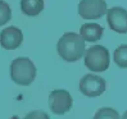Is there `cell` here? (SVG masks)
<instances>
[{
  "instance_id": "obj_10",
  "label": "cell",
  "mask_w": 127,
  "mask_h": 119,
  "mask_svg": "<svg viewBox=\"0 0 127 119\" xmlns=\"http://www.w3.org/2000/svg\"><path fill=\"white\" fill-rule=\"evenodd\" d=\"M44 9V0H21V10L23 14L35 17Z\"/></svg>"
},
{
  "instance_id": "obj_16",
  "label": "cell",
  "mask_w": 127,
  "mask_h": 119,
  "mask_svg": "<svg viewBox=\"0 0 127 119\" xmlns=\"http://www.w3.org/2000/svg\"><path fill=\"white\" fill-rule=\"evenodd\" d=\"M12 119H18V118H17V117H13V118H12Z\"/></svg>"
},
{
  "instance_id": "obj_8",
  "label": "cell",
  "mask_w": 127,
  "mask_h": 119,
  "mask_svg": "<svg viewBox=\"0 0 127 119\" xmlns=\"http://www.w3.org/2000/svg\"><path fill=\"white\" fill-rule=\"evenodd\" d=\"M23 40V33L17 27H8L0 32V45L5 50H16Z\"/></svg>"
},
{
  "instance_id": "obj_11",
  "label": "cell",
  "mask_w": 127,
  "mask_h": 119,
  "mask_svg": "<svg viewBox=\"0 0 127 119\" xmlns=\"http://www.w3.org/2000/svg\"><path fill=\"white\" fill-rule=\"evenodd\" d=\"M113 60L119 68H127V45H121L116 49Z\"/></svg>"
},
{
  "instance_id": "obj_13",
  "label": "cell",
  "mask_w": 127,
  "mask_h": 119,
  "mask_svg": "<svg viewBox=\"0 0 127 119\" xmlns=\"http://www.w3.org/2000/svg\"><path fill=\"white\" fill-rule=\"evenodd\" d=\"M12 18V9L9 4H6L4 0H0V26L6 24Z\"/></svg>"
},
{
  "instance_id": "obj_12",
  "label": "cell",
  "mask_w": 127,
  "mask_h": 119,
  "mask_svg": "<svg viewBox=\"0 0 127 119\" xmlns=\"http://www.w3.org/2000/svg\"><path fill=\"white\" fill-rule=\"evenodd\" d=\"M94 119H119V114L112 108H101L95 113Z\"/></svg>"
},
{
  "instance_id": "obj_5",
  "label": "cell",
  "mask_w": 127,
  "mask_h": 119,
  "mask_svg": "<svg viewBox=\"0 0 127 119\" xmlns=\"http://www.w3.org/2000/svg\"><path fill=\"white\" fill-rule=\"evenodd\" d=\"M72 96L65 90H54L50 92L49 96V106L54 114L62 115L69 111L72 108Z\"/></svg>"
},
{
  "instance_id": "obj_14",
  "label": "cell",
  "mask_w": 127,
  "mask_h": 119,
  "mask_svg": "<svg viewBox=\"0 0 127 119\" xmlns=\"http://www.w3.org/2000/svg\"><path fill=\"white\" fill-rule=\"evenodd\" d=\"M23 119H50V118L42 110H33L31 113H28Z\"/></svg>"
},
{
  "instance_id": "obj_2",
  "label": "cell",
  "mask_w": 127,
  "mask_h": 119,
  "mask_svg": "<svg viewBox=\"0 0 127 119\" xmlns=\"http://www.w3.org/2000/svg\"><path fill=\"white\" fill-rule=\"evenodd\" d=\"M10 77L19 86H28L36 77V67L28 58H17L10 65Z\"/></svg>"
},
{
  "instance_id": "obj_9",
  "label": "cell",
  "mask_w": 127,
  "mask_h": 119,
  "mask_svg": "<svg viewBox=\"0 0 127 119\" xmlns=\"http://www.w3.org/2000/svg\"><path fill=\"white\" fill-rule=\"evenodd\" d=\"M103 33L104 28L98 23H85L81 26L80 29V35L82 36V39L89 42H95L100 40L103 37Z\"/></svg>"
},
{
  "instance_id": "obj_7",
  "label": "cell",
  "mask_w": 127,
  "mask_h": 119,
  "mask_svg": "<svg viewBox=\"0 0 127 119\" xmlns=\"http://www.w3.org/2000/svg\"><path fill=\"white\" fill-rule=\"evenodd\" d=\"M107 21L112 31L127 33V10L121 6H114L107 12Z\"/></svg>"
},
{
  "instance_id": "obj_1",
  "label": "cell",
  "mask_w": 127,
  "mask_h": 119,
  "mask_svg": "<svg viewBox=\"0 0 127 119\" xmlns=\"http://www.w3.org/2000/svg\"><path fill=\"white\" fill-rule=\"evenodd\" d=\"M57 51L65 62H77L85 55V40L76 32L64 33L57 44Z\"/></svg>"
},
{
  "instance_id": "obj_3",
  "label": "cell",
  "mask_w": 127,
  "mask_h": 119,
  "mask_svg": "<svg viewBox=\"0 0 127 119\" xmlns=\"http://www.w3.org/2000/svg\"><path fill=\"white\" fill-rule=\"evenodd\" d=\"M110 63L109 51L101 45H94L85 53V65L91 72H104Z\"/></svg>"
},
{
  "instance_id": "obj_6",
  "label": "cell",
  "mask_w": 127,
  "mask_h": 119,
  "mask_svg": "<svg viewBox=\"0 0 127 119\" xmlns=\"http://www.w3.org/2000/svg\"><path fill=\"white\" fill-rule=\"evenodd\" d=\"M107 12V3L104 0H81L78 4V14L84 19H98Z\"/></svg>"
},
{
  "instance_id": "obj_15",
  "label": "cell",
  "mask_w": 127,
  "mask_h": 119,
  "mask_svg": "<svg viewBox=\"0 0 127 119\" xmlns=\"http://www.w3.org/2000/svg\"><path fill=\"white\" fill-rule=\"evenodd\" d=\"M122 119H127V111H126V113L122 115Z\"/></svg>"
},
{
  "instance_id": "obj_4",
  "label": "cell",
  "mask_w": 127,
  "mask_h": 119,
  "mask_svg": "<svg viewBox=\"0 0 127 119\" xmlns=\"http://www.w3.org/2000/svg\"><path fill=\"white\" fill-rule=\"evenodd\" d=\"M105 79L94 74H86L80 81V91L87 97H98L105 91Z\"/></svg>"
}]
</instances>
